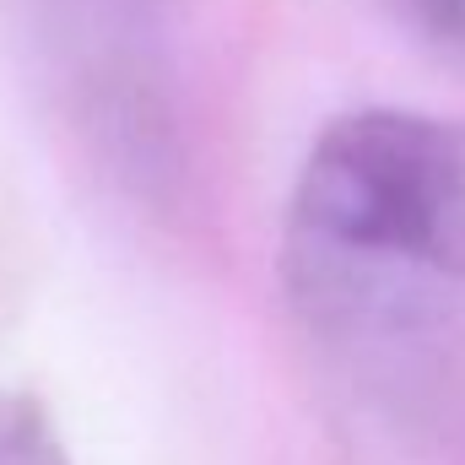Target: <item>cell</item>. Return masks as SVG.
I'll use <instances>...</instances> for the list:
<instances>
[{"mask_svg":"<svg viewBox=\"0 0 465 465\" xmlns=\"http://www.w3.org/2000/svg\"><path fill=\"white\" fill-rule=\"evenodd\" d=\"M303 265L465 282V119L362 109L320 130L298 168Z\"/></svg>","mask_w":465,"mask_h":465,"instance_id":"6da1fadb","label":"cell"},{"mask_svg":"<svg viewBox=\"0 0 465 465\" xmlns=\"http://www.w3.org/2000/svg\"><path fill=\"white\" fill-rule=\"evenodd\" d=\"M406 33L465 71V0H384Z\"/></svg>","mask_w":465,"mask_h":465,"instance_id":"7a4b0ae2","label":"cell"},{"mask_svg":"<svg viewBox=\"0 0 465 465\" xmlns=\"http://www.w3.org/2000/svg\"><path fill=\"white\" fill-rule=\"evenodd\" d=\"M0 465H60L44 422L16 401L0 406Z\"/></svg>","mask_w":465,"mask_h":465,"instance_id":"3957f363","label":"cell"},{"mask_svg":"<svg viewBox=\"0 0 465 465\" xmlns=\"http://www.w3.org/2000/svg\"><path fill=\"white\" fill-rule=\"evenodd\" d=\"M87 11H98L104 22L130 27V38H141V22H146V0H82Z\"/></svg>","mask_w":465,"mask_h":465,"instance_id":"277c9868","label":"cell"}]
</instances>
